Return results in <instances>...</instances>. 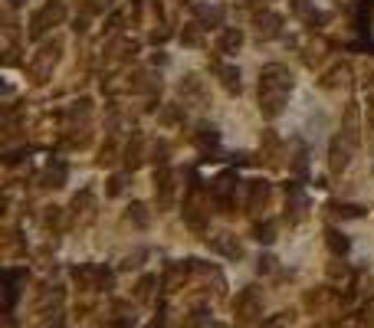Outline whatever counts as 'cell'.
<instances>
[{
	"label": "cell",
	"instance_id": "obj_1",
	"mask_svg": "<svg viewBox=\"0 0 374 328\" xmlns=\"http://www.w3.org/2000/svg\"><path fill=\"white\" fill-rule=\"evenodd\" d=\"M289 92H292V73L285 69L283 62L263 66V73H259V112L266 119H279L283 115Z\"/></svg>",
	"mask_w": 374,
	"mask_h": 328
},
{
	"label": "cell",
	"instance_id": "obj_2",
	"mask_svg": "<svg viewBox=\"0 0 374 328\" xmlns=\"http://www.w3.org/2000/svg\"><path fill=\"white\" fill-rule=\"evenodd\" d=\"M355 119H358V112H355V108H348L344 132L331 138V148H329V171H331V174H342L344 167L351 164L355 148H358V125H355Z\"/></svg>",
	"mask_w": 374,
	"mask_h": 328
},
{
	"label": "cell",
	"instance_id": "obj_3",
	"mask_svg": "<svg viewBox=\"0 0 374 328\" xmlns=\"http://www.w3.org/2000/svg\"><path fill=\"white\" fill-rule=\"evenodd\" d=\"M60 56H62V40H49V43H43L40 49H36V56L27 62V75H30L33 86L49 82V75H53V69H56Z\"/></svg>",
	"mask_w": 374,
	"mask_h": 328
},
{
	"label": "cell",
	"instance_id": "obj_4",
	"mask_svg": "<svg viewBox=\"0 0 374 328\" xmlns=\"http://www.w3.org/2000/svg\"><path fill=\"white\" fill-rule=\"evenodd\" d=\"M62 20H66V3H62V0H46L43 7L30 16L27 36H30V40H43L46 33L53 30V27H60Z\"/></svg>",
	"mask_w": 374,
	"mask_h": 328
},
{
	"label": "cell",
	"instance_id": "obj_5",
	"mask_svg": "<svg viewBox=\"0 0 374 328\" xmlns=\"http://www.w3.org/2000/svg\"><path fill=\"white\" fill-rule=\"evenodd\" d=\"M237 171H224V174H217V178L210 180V204H213V210H220V213H233V207H237V200H233V194H237Z\"/></svg>",
	"mask_w": 374,
	"mask_h": 328
},
{
	"label": "cell",
	"instance_id": "obj_6",
	"mask_svg": "<svg viewBox=\"0 0 374 328\" xmlns=\"http://www.w3.org/2000/svg\"><path fill=\"white\" fill-rule=\"evenodd\" d=\"M233 315H237L239 325L259 322V315H263V296H259L256 285H246V289L237 292V298H233Z\"/></svg>",
	"mask_w": 374,
	"mask_h": 328
},
{
	"label": "cell",
	"instance_id": "obj_7",
	"mask_svg": "<svg viewBox=\"0 0 374 328\" xmlns=\"http://www.w3.org/2000/svg\"><path fill=\"white\" fill-rule=\"evenodd\" d=\"M73 279L79 283V289H89V292H95V289H112V283H115V276H112V269L105 266H92V263H86V266H75L73 269Z\"/></svg>",
	"mask_w": 374,
	"mask_h": 328
},
{
	"label": "cell",
	"instance_id": "obj_8",
	"mask_svg": "<svg viewBox=\"0 0 374 328\" xmlns=\"http://www.w3.org/2000/svg\"><path fill=\"white\" fill-rule=\"evenodd\" d=\"M174 191H178V184H174V171L161 164L158 171H154V204L158 210H171L174 204Z\"/></svg>",
	"mask_w": 374,
	"mask_h": 328
},
{
	"label": "cell",
	"instance_id": "obj_9",
	"mask_svg": "<svg viewBox=\"0 0 374 328\" xmlns=\"http://www.w3.org/2000/svg\"><path fill=\"white\" fill-rule=\"evenodd\" d=\"M305 210H309V197L302 194L299 184H285V224L296 226L305 220Z\"/></svg>",
	"mask_w": 374,
	"mask_h": 328
},
{
	"label": "cell",
	"instance_id": "obj_10",
	"mask_svg": "<svg viewBox=\"0 0 374 328\" xmlns=\"http://www.w3.org/2000/svg\"><path fill=\"white\" fill-rule=\"evenodd\" d=\"M69 217H73L75 226H86L95 220V194L92 191H79L69 204Z\"/></svg>",
	"mask_w": 374,
	"mask_h": 328
},
{
	"label": "cell",
	"instance_id": "obj_11",
	"mask_svg": "<svg viewBox=\"0 0 374 328\" xmlns=\"http://www.w3.org/2000/svg\"><path fill=\"white\" fill-rule=\"evenodd\" d=\"M270 197H272V191H270V184L266 180H250L246 184V213H263V210L270 207Z\"/></svg>",
	"mask_w": 374,
	"mask_h": 328
},
{
	"label": "cell",
	"instance_id": "obj_12",
	"mask_svg": "<svg viewBox=\"0 0 374 328\" xmlns=\"http://www.w3.org/2000/svg\"><path fill=\"white\" fill-rule=\"evenodd\" d=\"M253 27L259 40H276L283 33V16L272 14V10H259V14H253Z\"/></svg>",
	"mask_w": 374,
	"mask_h": 328
},
{
	"label": "cell",
	"instance_id": "obj_13",
	"mask_svg": "<svg viewBox=\"0 0 374 328\" xmlns=\"http://www.w3.org/2000/svg\"><path fill=\"white\" fill-rule=\"evenodd\" d=\"M191 272H197V259H184V263H171L165 272V279H161V285H165L167 292H178L180 283H187V276Z\"/></svg>",
	"mask_w": 374,
	"mask_h": 328
},
{
	"label": "cell",
	"instance_id": "obj_14",
	"mask_svg": "<svg viewBox=\"0 0 374 328\" xmlns=\"http://www.w3.org/2000/svg\"><path fill=\"white\" fill-rule=\"evenodd\" d=\"M210 69L217 73V79H220V86H224L230 95H239V89H243V82H239V69L237 66H226V62L213 60L210 62Z\"/></svg>",
	"mask_w": 374,
	"mask_h": 328
},
{
	"label": "cell",
	"instance_id": "obj_15",
	"mask_svg": "<svg viewBox=\"0 0 374 328\" xmlns=\"http://www.w3.org/2000/svg\"><path fill=\"white\" fill-rule=\"evenodd\" d=\"M210 250L226 256V259H243V243L233 233H217V237L210 239Z\"/></svg>",
	"mask_w": 374,
	"mask_h": 328
},
{
	"label": "cell",
	"instance_id": "obj_16",
	"mask_svg": "<svg viewBox=\"0 0 374 328\" xmlns=\"http://www.w3.org/2000/svg\"><path fill=\"white\" fill-rule=\"evenodd\" d=\"M66 164L62 161H49L43 167V174H40V187H46V191H56V187H62L66 184Z\"/></svg>",
	"mask_w": 374,
	"mask_h": 328
},
{
	"label": "cell",
	"instance_id": "obj_17",
	"mask_svg": "<svg viewBox=\"0 0 374 328\" xmlns=\"http://www.w3.org/2000/svg\"><path fill=\"white\" fill-rule=\"evenodd\" d=\"M27 269H7V312L16 305V298H20V289L27 285Z\"/></svg>",
	"mask_w": 374,
	"mask_h": 328
},
{
	"label": "cell",
	"instance_id": "obj_18",
	"mask_svg": "<svg viewBox=\"0 0 374 328\" xmlns=\"http://www.w3.org/2000/svg\"><path fill=\"white\" fill-rule=\"evenodd\" d=\"M194 14H197V23H200L204 30H207V27H220V23H224V7H220V3H197Z\"/></svg>",
	"mask_w": 374,
	"mask_h": 328
},
{
	"label": "cell",
	"instance_id": "obj_19",
	"mask_svg": "<svg viewBox=\"0 0 374 328\" xmlns=\"http://www.w3.org/2000/svg\"><path fill=\"white\" fill-rule=\"evenodd\" d=\"M178 92H180V99L184 102H204V79L200 75H184V82L178 86Z\"/></svg>",
	"mask_w": 374,
	"mask_h": 328
},
{
	"label": "cell",
	"instance_id": "obj_20",
	"mask_svg": "<svg viewBox=\"0 0 374 328\" xmlns=\"http://www.w3.org/2000/svg\"><path fill=\"white\" fill-rule=\"evenodd\" d=\"M141 151H145V138H141V134H132V141H128L125 151H121V161H125L128 171H135L138 164L145 161V158H141Z\"/></svg>",
	"mask_w": 374,
	"mask_h": 328
},
{
	"label": "cell",
	"instance_id": "obj_21",
	"mask_svg": "<svg viewBox=\"0 0 374 328\" xmlns=\"http://www.w3.org/2000/svg\"><path fill=\"white\" fill-rule=\"evenodd\" d=\"M217 141H220V134H217V128H213V125H207V121H204V125H197L194 145L204 151V154H210V151L217 148Z\"/></svg>",
	"mask_w": 374,
	"mask_h": 328
},
{
	"label": "cell",
	"instance_id": "obj_22",
	"mask_svg": "<svg viewBox=\"0 0 374 328\" xmlns=\"http://www.w3.org/2000/svg\"><path fill=\"white\" fill-rule=\"evenodd\" d=\"M239 46H243V30H239V27H226V30L220 33V40H217V49L226 53V56L237 53Z\"/></svg>",
	"mask_w": 374,
	"mask_h": 328
},
{
	"label": "cell",
	"instance_id": "obj_23",
	"mask_svg": "<svg viewBox=\"0 0 374 328\" xmlns=\"http://www.w3.org/2000/svg\"><path fill=\"white\" fill-rule=\"evenodd\" d=\"M325 243H329V250L335 253V259H342V256L351 250L348 237H344L342 230H335V226H329V230H325Z\"/></svg>",
	"mask_w": 374,
	"mask_h": 328
},
{
	"label": "cell",
	"instance_id": "obj_24",
	"mask_svg": "<svg viewBox=\"0 0 374 328\" xmlns=\"http://www.w3.org/2000/svg\"><path fill=\"white\" fill-rule=\"evenodd\" d=\"M112 315H115V318H108V328H132V325H135V309H132V305L115 302Z\"/></svg>",
	"mask_w": 374,
	"mask_h": 328
},
{
	"label": "cell",
	"instance_id": "obj_25",
	"mask_svg": "<svg viewBox=\"0 0 374 328\" xmlns=\"http://www.w3.org/2000/svg\"><path fill=\"white\" fill-rule=\"evenodd\" d=\"M292 14L299 16V20H305L309 27H315V23L322 20V14L312 7V0H292Z\"/></svg>",
	"mask_w": 374,
	"mask_h": 328
},
{
	"label": "cell",
	"instance_id": "obj_26",
	"mask_svg": "<svg viewBox=\"0 0 374 328\" xmlns=\"http://www.w3.org/2000/svg\"><path fill=\"white\" fill-rule=\"evenodd\" d=\"M154 285H161L158 276H141L135 285V302H151L154 298Z\"/></svg>",
	"mask_w": 374,
	"mask_h": 328
},
{
	"label": "cell",
	"instance_id": "obj_27",
	"mask_svg": "<svg viewBox=\"0 0 374 328\" xmlns=\"http://www.w3.org/2000/svg\"><path fill=\"white\" fill-rule=\"evenodd\" d=\"M344 82H348V66H335V69L322 75V89H338Z\"/></svg>",
	"mask_w": 374,
	"mask_h": 328
},
{
	"label": "cell",
	"instance_id": "obj_28",
	"mask_svg": "<svg viewBox=\"0 0 374 328\" xmlns=\"http://www.w3.org/2000/svg\"><path fill=\"white\" fill-rule=\"evenodd\" d=\"M128 220L138 226V230H145V226L151 224V213H148V207L141 204V200H132V207H128Z\"/></svg>",
	"mask_w": 374,
	"mask_h": 328
},
{
	"label": "cell",
	"instance_id": "obj_29",
	"mask_svg": "<svg viewBox=\"0 0 374 328\" xmlns=\"http://www.w3.org/2000/svg\"><path fill=\"white\" fill-rule=\"evenodd\" d=\"M89 112H92V99H79V102H73L69 108H66V119L69 121L89 119Z\"/></svg>",
	"mask_w": 374,
	"mask_h": 328
},
{
	"label": "cell",
	"instance_id": "obj_30",
	"mask_svg": "<svg viewBox=\"0 0 374 328\" xmlns=\"http://www.w3.org/2000/svg\"><path fill=\"white\" fill-rule=\"evenodd\" d=\"M200 40H204V27L200 23H187L180 30V43L184 46H200Z\"/></svg>",
	"mask_w": 374,
	"mask_h": 328
},
{
	"label": "cell",
	"instance_id": "obj_31",
	"mask_svg": "<svg viewBox=\"0 0 374 328\" xmlns=\"http://www.w3.org/2000/svg\"><path fill=\"white\" fill-rule=\"evenodd\" d=\"M329 210L335 213V217H342V220H351V217H361V213H364L358 204H331Z\"/></svg>",
	"mask_w": 374,
	"mask_h": 328
},
{
	"label": "cell",
	"instance_id": "obj_32",
	"mask_svg": "<svg viewBox=\"0 0 374 328\" xmlns=\"http://www.w3.org/2000/svg\"><path fill=\"white\" fill-rule=\"evenodd\" d=\"M329 279H331V283H351V269L344 266V263H331V266H329Z\"/></svg>",
	"mask_w": 374,
	"mask_h": 328
},
{
	"label": "cell",
	"instance_id": "obj_33",
	"mask_svg": "<svg viewBox=\"0 0 374 328\" xmlns=\"http://www.w3.org/2000/svg\"><path fill=\"white\" fill-rule=\"evenodd\" d=\"M253 237L259 239V243H266V246H270L272 239H276V224H270V220H266V224H259L253 230Z\"/></svg>",
	"mask_w": 374,
	"mask_h": 328
},
{
	"label": "cell",
	"instance_id": "obj_34",
	"mask_svg": "<svg viewBox=\"0 0 374 328\" xmlns=\"http://www.w3.org/2000/svg\"><path fill=\"white\" fill-rule=\"evenodd\" d=\"M121 191H125V174H112V178H108V187H105V194L119 197Z\"/></svg>",
	"mask_w": 374,
	"mask_h": 328
},
{
	"label": "cell",
	"instance_id": "obj_35",
	"mask_svg": "<svg viewBox=\"0 0 374 328\" xmlns=\"http://www.w3.org/2000/svg\"><path fill=\"white\" fill-rule=\"evenodd\" d=\"M145 256H148L145 250H135V253H128L125 259H121V269H138V266H141V259H145Z\"/></svg>",
	"mask_w": 374,
	"mask_h": 328
},
{
	"label": "cell",
	"instance_id": "obj_36",
	"mask_svg": "<svg viewBox=\"0 0 374 328\" xmlns=\"http://www.w3.org/2000/svg\"><path fill=\"white\" fill-rule=\"evenodd\" d=\"M151 161L158 164V167H161V164H167V141H158V145H154V151H151Z\"/></svg>",
	"mask_w": 374,
	"mask_h": 328
},
{
	"label": "cell",
	"instance_id": "obj_37",
	"mask_svg": "<svg viewBox=\"0 0 374 328\" xmlns=\"http://www.w3.org/2000/svg\"><path fill=\"white\" fill-rule=\"evenodd\" d=\"M60 220H62V210L60 207H46V213H43V224L46 226H60Z\"/></svg>",
	"mask_w": 374,
	"mask_h": 328
},
{
	"label": "cell",
	"instance_id": "obj_38",
	"mask_svg": "<svg viewBox=\"0 0 374 328\" xmlns=\"http://www.w3.org/2000/svg\"><path fill=\"white\" fill-rule=\"evenodd\" d=\"M305 164H309L305 161V148L299 145V148H296V158H292V171H296V174H305Z\"/></svg>",
	"mask_w": 374,
	"mask_h": 328
},
{
	"label": "cell",
	"instance_id": "obj_39",
	"mask_svg": "<svg viewBox=\"0 0 374 328\" xmlns=\"http://www.w3.org/2000/svg\"><path fill=\"white\" fill-rule=\"evenodd\" d=\"M161 121H165V125H174V121H180V112H178V105H167L165 112H161Z\"/></svg>",
	"mask_w": 374,
	"mask_h": 328
},
{
	"label": "cell",
	"instance_id": "obj_40",
	"mask_svg": "<svg viewBox=\"0 0 374 328\" xmlns=\"http://www.w3.org/2000/svg\"><path fill=\"white\" fill-rule=\"evenodd\" d=\"M361 318H364V325L368 328H374V298H368V305H364V315H361Z\"/></svg>",
	"mask_w": 374,
	"mask_h": 328
},
{
	"label": "cell",
	"instance_id": "obj_41",
	"mask_svg": "<svg viewBox=\"0 0 374 328\" xmlns=\"http://www.w3.org/2000/svg\"><path fill=\"white\" fill-rule=\"evenodd\" d=\"M276 269V259L272 256H259V272H272Z\"/></svg>",
	"mask_w": 374,
	"mask_h": 328
},
{
	"label": "cell",
	"instance_id": "obj_42",
	"mask_svg": "<svg viewBox=\"0 0 374 328\" xmlns=\"http://www.w3.org/2000/svg\"><path fill=\"white\" fill-rule=\"evenodd\" d=\"M167 36H171V30H154L151 33V43H165Z\"/></svg>",
	"mask_w": 374,
	"mask_h": 328
},
{
	"label": "cell",
	"instance_id": "obj_43",
	"mask_svg": "<svg viewBox=\"0 0 374 328\" xmlns=\"http://www.w3.org/2000/svg\"><path fill=\"white\" fill-rule=\"evenodd\" d=\"M285 322H289V315H276V318H272V322H270V325H266V328H285Z\"/></svg>",
	"mask_w": 374,
	"mask_h": 328
},
{
	"label": "cell",
	"instance_id": "obj_44",
	"mask_svg": "<svg viewBox=\"0 0 374 328\" xmlns=\"http://www.w3.org/2000/svg\"><path fill=\"white\" fill-rule=\"evenodd\" d=\"M178 3H180V7H184V3H191V0H178Z\"/></svg>",
	"mask_w": 374,
	"mask_h": 328
},
{
	"label": "cell",
	"instance_id": "obj_45",
	"mask_svg": "<svg viewBox=\"0 0 374 328\" xmlns=\"http://www.w3.org/2000/svg\"><path fill=\"white\" fill-rule=\"evenodd\" d=\"M148 328H158V322H154V325H148Z\"/></svg>",
	"mask_w": 374,
	"mask_h": 328
},
{
	"label": "cell",
	"instance_id": "obj_46",
	"mask_svg": "<svg viewBox=\"0 0 374 328\" xmlns=\"http://www.w3.org/2000/svg\"><path fill=\"white\" fill-rule=\"evenodd\" d=\"M135 3H141V0H135Z\"/></svg>",
	"mask_w": 374,
	"mask_h": 328
}]
</instances>
